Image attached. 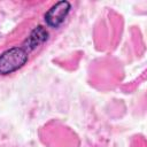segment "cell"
Masks as SVG:
<instances>
[{"label":"cell","mask_w":147,"mask_h":147,"mask_svg":"<svg viewBox=\"0 0 147 147\" xmlns=\"http://www.w3.org/2000/svg\"><path fill=\"white\" fill-rule=\"evenodd\" d=\"M28 60V53L23 48H11L0 56V74L6 75L21 68Z\"/></svg>","instance_id":"6da1fadb"},{"label":"cell","mask_w":147,"mask_h":147,"mask_svg":"<svg viewBox=\"0 0 147 147\" xmlns=\"http://www.w3.org/2000/svg\"><path fill=\"white\" fill-rule=\"evenodd\" d=\"M69 9H70V5L67 1H60V2L55 3L47 11V14L45 16L46 22L51 26H57V25H60L64 21L67 14L69 13Z\"/></svg>","instance_id":"7a4b0ae2"},{"label":"cell","mask_w":147,"mask_h":147,"mask_svg":"<svg viewBox=\"0 0 147 147\" xmlns=\"http://www.w3.org/2000/svg\"><path fill=\"white\" fill-rule=\"evenodd\" d=\"M47 38V32L38 26L31 34V37H29L28 39V45L30 46V48H34L38 44L42 42L45 39Z\"/></svg>","instance_id":"3957f363"}]
</instances>
